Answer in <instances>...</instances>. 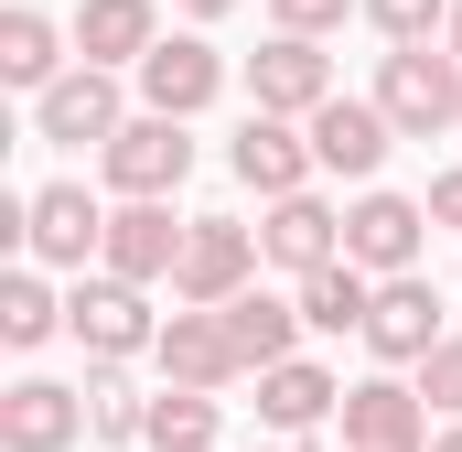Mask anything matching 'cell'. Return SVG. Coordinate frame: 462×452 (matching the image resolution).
Instances as JSON below:
<instances>
[{
	"label": "cell",
	"instance_id": "6da1fadb",
	"mask_svg": "<svg viewBox=\"0 0 462 452\" xmlns=\"http://www.w3.org/2000/svg\"><path fill=\"white\" fill-rule=\"evenodd\" d=\"M376 108L398 118V140L462 129V54L452 43H398V54L376 65Z\"/></svg>",
	"mask_w": 462,
	"mask_h": 452
},
{
	"label": "cell",
	"instance_id": "7a4b0ae2",
	"mask_svg": "<svg viewBox=\"0 0 462 452\" xmlns=\"http://www.w3.org/2000/svg\"><path fill=\"white\" fill-rule=\"evenodd\" d=\"M65 334L87 344L97 366H129L140 344H162V324H151V302H140V280H118V269H76V291H65Z\"/></svg>",
	"mask_w": 462,
	"mask_h": 452
},
{
	"label": "cell",
	"instance_id": "3957f363",
	"mask_svg": "<svg viewBox=\"0 0 462 452\" xmlns=\"http://www.w3.org/2000/svg\"><path fill=\"white\" fill-rule=\"evenodd\" d=\"M97 162H108L118 194H183V173H194V118L140 108V118H118L108 140H97Z\"/></svg>",
	"mask_w": 462,
	"mask_h": 452
},
{
	"label": "cell",
	"instance_id": "277c9868",
	"mask_svg": "<svg viewBox=\"0 0 462 452\" xmlns=\"http://www.w3.org/2000/svg\"><path fill=\"white\" fill-rule=\"evenodd\" d=\"M226 98V54L205 43V33H162L151 54H140V108H162V118H205Z\"/></svg>",
	"mask_w": 462,
	"mask_h": 452
},
{
	"label": "cell",
	"instance_id": "5b68a950",
	"mask_svg": "<svg viewBox=\"0 0 462 452\" xmlns=\"http://www.w3.org/2000/svg\"><path fill=\"white\" fill-rule=\"evenodd\" d=\"M118 129V65H65L43 98H32V140H54V151H87V140H108Z\"/></svg>",
	"mask_w": 462,
	"mask_h": 452
},
{
	"label": "cell",
	"instance_id": "8992f818",
	"mask_svg": "<svg viewBox=\"0 0 462 452\" xmlns=\"http://www.w3.org/2000/svg\"><path fill=\"white\" fill-rule=\"evenodd\" d=\"M258 226H236V216H194V237H183V269H172V291L183 302H236L247 280H258Z\"/></svg>",
	"mask_w": 462,
	"mask_h": 452
},
{
	"label": "cell",
	"instance_id": "52a82bcc",
	"mask_svg": "<svg viewBox=\"0 0 462 452\" xmlns=\"http://www.w3.org/2000/svg\"><path fill=\"white\" fill-rule=\"evenodd\" d=\"M183 237H194V216H172V194H129L108 216V248L97 259H108L118 280H172L183 269Z\"/></svg>",
	"mask_w": 462,
	"mask_h": 452
},
{
	"label": "cell",
	"instance_id": "ba28073f",
	"mask_svg": "<svg viewBox=\"0 0 462 452\" xmlns=\"http://www.w3.org/2000/svg\"><path fill=\"white\" fill-rule=\"evenodd\" d=\"M345 452H430V399L409 388V377H365L345 388Z\"/></svg>",
	"mask_w": 462,
	"mask_h": 452
},
{
	"label": "cell",
	"instance_id": "9c48e42d",
	"mask_svg": "<svg viewBox=\"0 0 462 452\" xmlns=\"http://www.w3.org/2000/svg\"><path fill=\"white\" fill-rule=\"evenodd\" d=\"M247 98L280 118H312L334 98V65H323V33H269L258 54H247Z\"/></svg>",
	"mask_w": 462,
	"mask_h": 452
},
{
	"label": "cell",
	"instance_id": "30bf717a",
	"mask_svg": "<svg viewBox=\"0 0 462 452\" xmlns=\"http://www.w3.org/2000/svg\"><path fill=\"white\" fill-rule=\"evenodd\" d=\"M226 173L247 184V194H301L323 162H312V129H291L280 108H247V129L226 140Z\"/></svg>",
	"mask_w": 462,
	"mask_h": 452
},
{
	"label": "cell",
	"instance_id": "8fae6325",
	"mask_svg": "<svg viewBox=\"0 0 462 452\" xmlns=\"http://www.w3.org/2000/svg\"><path fill=\"white\" fill-rule=\"evenodd\" d=\"M22 248H32L43 269H87V259L108 248V216H97V194H87V184H43V194L22 205Z\"/></svg>",
	"mask_w": 462,
	"mask_h": 452
},
{
	"label": "cell",
	"instance_id": "7c38bea8",
	"mask_svg": "<svg viewBox=\"0 0 462 452\" xmlns=\"http://www.w3.org/2000/svg\"><path fill=\"white\" fill-rule=\"evenodd\" d=\"M420 226H430V205L365 184V194L345 205V259H355V269H376V280H398V269H420Z\"/></svg>",
	"mask_w": 462,
	"mask_h": 452
},
{
	"label": "cell",
	"instance_id": "4fadbf2b",
	"mask_svg": "<svg viewBox=\"0 0 462 452\" xmlns=\"http://www.w3.org/2000/svg\"><path fill=\"white\" fill-rule=\"evenodd\" d=\"M301 129H312V162L345 173V184H376V162H387V140H398V118L376 108V98H323Z\"/></svg>",
	"mask_w": 462,
	"mask_h": 452
},
{
	"label": "cell",
	"instance_id": "5bb4252c",
	"mask_svg": "<svg viewBox=\"0 0 462 452\" xmlns=\"http://www.w3.org/2000/svg\"><path fill=\"white\" fill-rule=\"evenodd\" d=\"M151 355H162V377H172V388H236V377H247V355H236V334H226V313H216V302L172 313Z\"/></svg>",
	"mask_w": 462,
	"mask_h": 452
},
{
	"label": "cell",
	"instance_id": "9a60e30c",
	"mask_svg": "<svg viewBox=\"0 0 462 452\" xmlns=\"http://www.w3.org/2000/svg\"><path fill=\"white\" fill-rule=\"evenodd\" d=\"M258 248H269V269H323V259H345V216L301 184V194H269V226H258Z\"/></svg>",
	"mask_w": 462,
	"mask_h": 452
},
{
	"label": "cell",
	"instance_id": "2e32d148",
	"mask_svg": "<svg viewBox=\"0 0 462 452\" xmlns=\"http://www.w3.org/2000/svg\"><path fill=\"white\" fill-rule=\"evenodd\" d=\"M365 344H376L387 366H420V355L441 344V291H430L420 269H398V280H376V313H365Z\"/></svg>",
	"mask_w": 462,
	"mask_h": 452
},
{
	"label": "cell",
	"instance_id": "e0dca14e",
	"mask_svg": "<svg viewBox=\"0 0 462 452\" xmlns=\"http://www.w3.org/2000/svg\"><path fill=\"white\" fill-rule=\"evenodd\" d=\"M87 431V388H54V377H22L11 399H0V442L11 452H65Z\"/></svg>",
	"mask_w": 462,
	"mask_h": 452
},
{
	"label": "cell",
	"instance_id": "ac0fdd59",
	"mask_svg": "<svg viewBox=\"0 0 462 452\" xmlns=\"http://www.w3.org/2000/svg\"><path fill=\"white\" fill-rule=\"evenodd\" d=\"M334 410H345L334 366H312V355H280V366H258V420H269V431H312V420H334Z\"/></svg>",
	"mask_w": 462,
	"mask_h": 452
},
{
	"label": "cell",
	"instance_id": "d6986e66",
	"mask_svg": "<svg viewBox=\"0 0 462 452\" xmlns=\"http://www.w3.org/2000/svg\"><path fill=\"white\" fill-rule=\"evenodd\" d=\"M216 313H226V334H236V355H247V377H258V366H280L291 344L312 334V324H301V302H280V291H258V280H247L236 302H216Z\"/></svg>",
	"mask_w": 462,
	"mask_h": 452
},
{
	"label": "cell",
	"instance_id": "ffe728a7",
	"mask_svg": "<svg viewBox=\"0 0 462 452\" xmlns=\"http://www.w3.org/2000/svg\"><path fill=\"white\" fill-rule=\"evenodd\" d=\"M151 43H162V11L151 0H87L76 11V54L87 65H140Z\"/></svg>",
	"mask_w": 462,
	"mask_h": 452
},
{
	"label": "cell",
	"instance_id": "44dd1931",
	"mask_svg": "<svg viewBox=\"0 0 462 452\" xmlns=\"http://www.w3.org/2000/svg\"><path fill=\"white\" fill-rule=\"evenodd\" d=\"M365 313H376V269H355V259L301 269V324L312 334H365Z\"/></svg>",
	"mask_w": 462,
	"mask_h": 452
},
{
	"label": "cell",
	"instance_id": "7402d4cb",
	"mask_svg": "<svg viewBox=\"0 0 462 452\" xmlns=\"http://www.w3.org/2000/svg\"><path fill=\"white\" fill-rule=\"evenodd\" d=\"M54 76H65V33H54L43 11H11V22H0V87L43 98Z\"/></svg>",
	"mask_w": 462,
	"mask_h": 452
},
{
	"label": "cell",
	"instance_id": "603a6c76",
	"mask_svg": "<svg viewBox=\"0 0 462 452\" xmlns=\"http://www.w3.org/2000/svg\"><path fill=\"white\" fill-rule=\"evenodd\" d=\"M151 452H216V388H172L151 399Z\"/></svg>",
	"mask_w": 462,
	"mask_h": 452
},
{
	"label": "cell",
	"instance_id": "cb8c5ba5",
	"mask_svg": "<svg viewBox=\"0 0 462 452\" xmlns=\"http://www.w3.org/2000/svg\"><path fill=\"white\" fill-rule=\"evenodd\" d=\"M54 324H65V302H54L32 269H11V280H0V344H43Z\"/></svg>",
	"mask_w": 462,
	"mask_h": 452
},
{
	"label": "cell",
	"instance_id": "d4e9b609",
	"mask_svg": "<svg viewBox=\"0 0 462 452\" xmlns=\"http://www.w3.org/2000/svg\"><path fill=\"white\" fill-rule=\"evenodd\" d=\"M87 431L97 442H151V399H129L118 377H87Z\"/></svg>",
	"mask_w": 462,
	"mask_h": 452
},
{
	"label": "cell",
	"instance_id": "484cf974",
	"mask_svg": "<svg viewBox=\"0 0 462 452\" xmlns=\"http://www.w3.org/2000/svg\"><path fill=\"white\" fill-rule=\"evenodd\" d=\"M365 22H376L387 43H430V33L452 22V0H365Z\"/></svg>",
	"mask_w": 462,
	"mask_h": 452
},
{
	"label": "cell",
	"instance_id": "4316f807",
	"mask_svg": "<svg viewBox=\"0 0 462 452\" xmlns=\"http://www.w3.org/2000/svg\"><path fill=\"white\" fill-rule=\"evenodd\" d=\"M420 399H430L441 420H462V334H441L430 355H420Z\"/></svg>",
	"mask_w": 462,
	"mask_h": 452
},
{
	"label": "cell",
	"instance_id": "83f0119b",
	"mask_svg": "<svg viewBox=\"0 0 462 452\" xmlns=\"http://www.w3.org/2000/svg\"><path fill=\"white\" fill-rule=\"evenodd\" d=\"M345 11H365V0H269V22H280V33H334Z\"/></svg>",
	"mask_w": 462,
	"mask_h": 452
},
{
	"label": "cell",
	"instance_id": "f1b7e54d",
	"mask_svg": "<svg viewBox=\"0 0 462 452\" xmlns=\"http://www.w3.org/2000/svg\"><path fill=\"white\" fill-rule=\"evenodd\" d=\"M430 226H462V162L441 173V184H430Z\"/></svg>",
	"mask_w": 462,
	"mask_h": 452
},
{
	"label": "cell",
	"instance_id": "f546056e",
	"mask_svg": "<svg viewBox=\"0 0 462 452\" xmlns=\"http://www.w3.org/2000/svg\"><path fill=\"white\" fill-rule=\"evenodd\" d=\"M172 11H194V22H216V11H236V0H172Z\"/></svg>",
	"mask_w": 462,
	"mask_h": 452
},
{
	"label": "cell",
	"instance_id": "4dcf8cb0",
	"mask_svg": "<svg viewBox=\"0 0 462 452\" xmlns=\"http://www.w3.org/2000/svg\"><path fill=\"white\" fill-rule=\"evenodd\" d=\"M441 43H452V54H462V0H452V22H441Z\"/></svg>",
	"mask_w": 462,
	"mask_h": 452
},
{
	"label": "cell",
	"instance_id": "1f68e13d",
	"mask_svg": "<svg viewBox=\"0 0 462 452\" xmlns=\"http://www.w3.org/2000/svg\"><path fill=\"white\" fill-rule=\"evenodd\" d=\"M430 452H462V420H452V431H441V442H430Z\"/></svg>",
	"mask_w": 462,
	"mask_h": 452
}]
</instances>
